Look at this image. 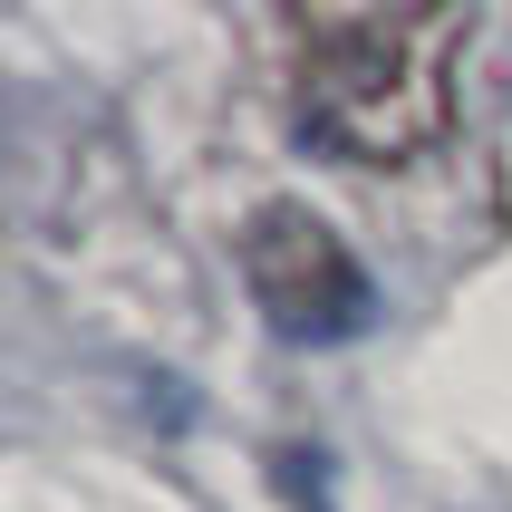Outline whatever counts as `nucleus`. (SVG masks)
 Here are the masks:
<instances>
[{"label": "nucleus", "mask_w": 512, "mask_h": 512, "mask_svg": "<svg viewBox=\"0 0 512 512\" xmlns=\"http://www.w3.org/2000/svg\"><path fill=\"white\" fill-rule=\"evenodd\" d=\"M242 281H252V310L300 348H329V339H358L377 319V290H368V261L348 252V232L329 213H310L300 194H271L242 223Z\"/></svg>", "instance_id": "2"}, {"label": "nucleus", "mask_w": 512, "mask_h": 512, "mask_svg": "<svg viewBox=\"0 0 512 512\" xmlns=\"http://www.w3.org/2000/svg\"><path fill=\"white\" fill-rule=\"evenodd\" d=\"M281 484H290V503H300V512H329V493H319V455L290 445V455H281Z\"/></svg>", "instance_id": "3"}, {"label": "nucleus", "mask_w": 512, "mask_h": 512, "mask_svg": "<svg viewBox=\"0 0 512 512\" xmlns=\"http://www.w3.org/2000/svg\"><path fill=\"white\" fill-rule=\"evenodd\" d=\"M474 10H310L290 116L339 165H416L455 136V58Z\"/></svg>", "instance_id": "1"}]
</instances>
